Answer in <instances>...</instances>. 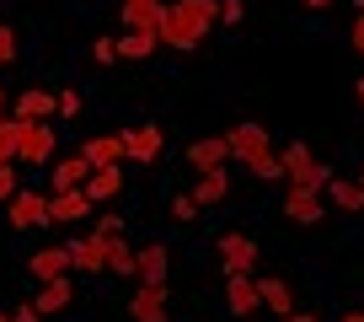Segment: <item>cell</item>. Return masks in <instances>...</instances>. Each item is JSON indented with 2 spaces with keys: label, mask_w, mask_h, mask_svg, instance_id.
<instances>
[{
  "label": "cell",
  "mask_w": 364,
  "mask_h": 322,
  "mask_svg": "<svg viewBox=\"0 0 364 322\" xmlns=\"http://www.w3.org/2000/svg\"><path fill=\"white\" fill-rule=\"evenodd\" d=\"M348 38H353V54H364V11L353 16V33H348Z\"/></svg>",
  "instance_id": "cell-35"
},
{
  "label": "cell",
  "mask_w": 364,
  "mask_h": 322,
  "mask_svg": "<svg viewBox=\"0 0 364 322\" xmlns=\"http://www.w3.org/2000/svg\"><path fill=\"white\" fill-rule=\"evenodd\" d=\"M11 194H16V161H6L0 167V204H11Z\"/></svg>",
  "instance_id": "cell-29"
},
{
  "label": "cell",
  "mask_w": 364,
  "mask_h": 322,
  "mask_svg": "<svg viewBox=\"0 0 364 322\" xmlns=\"http://www.w3.org/2000/svg\"><path fill=\"white\" fill-rule=\"evenodd\" d=\"M97 231L102 237H124V215H97Z\"/></svg>",
  "instance_id": "cell-32"
},
{
  "label": "cell",
  "mask_w": 364,
  "mask_h": 322,
  "mask_svg": "<svg viewBox=\"0 0 364 322\" xmlns=\"http://www.w3.org/2000/svg\"><path fill=\"white\" fill-rule=\"evenodd\" d=\"M279 322H321L316 311H289V317H279Z\"/></svg>",
  "instance_id": "cell-37"
},
{
  "label": "cell",
  "mask_w": 364,
  "mask_h": 322,
  "mask_svg": "<svg viewBox=\"0 0 364 322\" xmlns=\"http://www.w3.org/2000/svg\"><path fill=\"white\" fill-rule=\"evenodd\" d=\"M11 113H16V118H54V113H59V97L33 86V92H22V97L11 103Z\"/></svg>",
  "instance_id": "cell-24"
},
{
  "label": "cell",
  "mask_w": 364,
  "mask_h": 322,
  "mask_svg": "<svg viewBox=\"0 0 364 322\" xmlns=\"http://www.w3.org/2000/svg\"><path fill=\"white\" fill-rule=\"evenodd\" d=\"M6 215H11V231H27V226H48V194H33V188H16L11 204H6Z\"/></svg>",
  "instance_id": "cell-9"
},
{
  "label": "cell",
  "mask_w": 364,
  "mask_h": 322,
  "mask_svg": "<svg viewBox=\"0 0 364 322\" xmlns=\"http://www.w3.org/2000/svg\"><path fill=\"white\" fill-rule=\"evenodd\" d=\"M257 242L247 237V231H225L220 237V264H225V274H257Z\"/></svg>",
  "instance_id": "cell-6"
},
{
  "label": "cell",
  "mask_w": 364,
  "mask_h": 322,
  "mask_svg": "<svg viewBox=\"0 0 364 322\" xmlns=\"http://www.w3.org/2000/svg\"><path fill=\"white\" fill-rule=\"evenodd\" d=\"M124 194V161H113V167H91L86 177V199L91 204H107V199Z\"/></svg>",
  "instance_id": "cell-14"
},
{
  "label": "cell",
  "mask_w": 364,
  "mask_h": 322,
  "mask_svg": "<svg viewBox=\"0 0 364 322\" xmlns=\"http://www.w3.org/2000/svg\"><path fill=\"white\" fill-rule=\"evenodd\" d=\"M359 183H364V167H359Z\"/></svg>",
  "instance_id": "cell-44"
},
{
  "label": "cell",
  "mask_w": 364,
  "mask_h": 322,
  "mask_svg": "<svg viewBox=\"0 0 364 322\" xmlns=\"http://www.w3.org/2000/svg\"><path fill=\"white\" fill-rule=\"evenodd\" d=\"M220 22V0H166L161 11V43L177 48V54H193L198 43L209 38V27Z\"/></svg>",
  "instance_id": "cell-1"
},
{
  "label": "cell",
  "mask_w": 364,
  "mask_h": 322,
  "mask_svg": "<svg viewBox=\"0 0 364 322\" xmlns=\"http://www.w3.org/2000/svg\"><path fill=\"white\" fill-rule=\"evenodd\" d=\"M54 118H16V161L22 167H43L54 161Z\"/></svg>",
  "instance_id": "cell-4"
},
{
  "label": "cell",
  "mask_w": 364,
  "mask_h": 322,
  "mask_svg": "<svg viewBox=\"0 0 364 322\" xmlns=\"http://www.w3.org/2000/svg\"><path fill=\"white\" fill-rule=\"evenodd\" d=\"M70 301H75V290H70V274H59V279H43V285H38L33 311H38V317H54V311H65Z\"/></svg>",
  "instance_id": "cell-15"
},
{
  "label": "cell",
  "mask_w": 364,
  "mask_h": 322,
  "mask_svg": "<svg viewBox=\"0 0 364 322\" xmlns=\"http://www.w3.org/2000/svg\"><path fill=\"white\" fill-rule=\"evenodd\" d=\"M353 6H359V11H364V0H353Z\"/></svg>",
  "instance_id": "cell-42"
},
{
  "label": "cell",
  "mask_w": 364,
  "mask_h": 322,
  "mask_svg": "<svg viewBox=\"0 0 364 322\" xmlns=\"http://www.w3.org/2000/svg\"><path fill=\"white\" fill-rule=\"evenodd\" d=\"M225 145H230V161H241V167H247L252 177H262V183H279V177H284V161H279V150L268 145V129L262 124H236L225 135Z\"/></svg>",
  "instance_id": "cell-2"
},
{
  "label": "cell",
  "mask_w": 364,
  "mask_h": 322,
  "mask_svg": "<svg viewBox=\"0 0 364 322\" xmlns=\"http://www.w3.org/2000/svg\"><path fill=\"white\" fill-rule=\"evenodd\" d=\"M107 269L124 274V279H139V253L129 247L124 237H107Z\"/></svg>",
  "instance_id": "cell-26"
},
{
  "label": "cell",
  "mask_w": 364,
  "mask_h": 322,
  "mask_svg": "<svg viewBox=\"0 0 364 322\" xmlns=\"http://www.w3.org/2000/svg\"><path fill=\"white\" fill-rule=\"evenodd\" d=\"M225 306H230V317H257L262 311L257 274H225Z\"/></svg>",
  "instance_id": "cell-11"
},
{
  "label": "cell",
  "mask_w": 364,
  "mask_h": 322,
  "mask_svg": "<svg viewBox=\"0 0 364 322\" xmlns=\"http://www.w3.org/2000/svg\"><path fill=\"white\" fill-rule=\"evenodd\" d=\"M306 6H311V11H327V6H332V0H306Z\"/></svg>",
  "instance_id": "cell-40"
},
{
  "label": "cell",
  "mask_w": 364,
  "mask_h": 322,
  "mask_svg": "<svg viewBox=\"0 0 364 322\" xmlns=\"http://www.w3.org/2000/svg\"><path fill=\"white\" fill-rule=\"evenodd\" d=\"M327 199H332L338 209H348V215H359V209H364V183H359V177H338V172H332Z\"/></svg>",
  "instance_id": "cell-22"
},
{
  "label": "cell",
  "mask_w": 364,
  "mask_h": 322,
  "mask_svg": "<svg viewBox=\"0 0 364 322\" xmlns=\"http://www.w3.org/2000/svg\"><path fill=\"white\" fill-rule=\"evenodd\" d=\"M0 124H6V86H0Z\"/></svg>",
  "instance_id": "cell-41"
},
{
  "label": "cell",
  "mask_w": 364,
  "mask_h": 322,
  "mask_svg": "<svg viewBox=\"0 0 364 322\" xmlns=\"http://www.w3.org/2000/svg\"><path fill=\"white\" fill-rule=\"evenodd\" d=\"M6 161H16V113L0 124V167H6Z\"/></svg>",
  "instance_id": "cell-27"
},
{
  "label": "cell",
  "mask_w": 364,
  "mask_h": 322,
  "mask_svg": "<svg viewBox=\"0 0 364 322\" xmlns=\"http://www.w3.org/2000/svg\"><path fill=\"white\" fill-rule=\"evenodd\" d=\"M91 59H97V65H113V59H118L113 38H97V43H91Z\"/></svg>",
  "instance_id": "cell-31"
},
{
  "label": "cell",
  "mask_w": 364,
  "mask_h": 322,
  "mask_svg": "<svg viewBox=\"0 0 364 322\" xmlns=\"http://www.w3.org/2000/svg\"><path fill=\"white\" fill-rule=\"evenodd\" d=\"M338 322H364V311H343V317Z\"/></svg>",
  "instance_id": "cell-38"
},
{
  "label": "cell",
  "mask_w": 364,
  "mask_h": 322,
  "mask_svg": "<svg viewBox=\"0 0 364 322\" xmlns=\"http://www.w3.org/2000/svg\"><path fill=\"white\" fill-rule=\"evenodd\" d=\"M166 0H124V27H139V33H156Z\"/></svg>",
  "instance_id": "cell-20"
},
{
  "label": "cell",
  "mask_w": 364,
  "mask_h": 322,
  "mask_svg": "<svg viewBox=\"0 0 364 322\" xmlns=\"http://www.w3.org/2000/svg\"><path fill=\"white\" fill-rule=\"evenodd\" d=\"M11 59H16V33L0 22V65H11Z\"/></svg>",
  "instance_id": "cell-30"
},
{
  "label": "cell",
  "mask_w": 364,
  "mask_h": 322,
  "mask_svg": "<svg viewBox=\"0 0 364 322\" xmlns=\"http://www.w3.org/2000/svg\"><path fill=\"white\" fill-rule=\"evenodd\" d=\"M279 161H284V183H295V188H327L332 183V167L311 156L306 140H289V145L279 150Z\"/></svg>",
  "instance_id": "cell-3"
},
{
  "label": "cell",
  "mask_w": 364,
  "mask_h": 322,
  "mask_svg": "<svg viewBox=\"0 0 364 322\" xmlns=\"http://www.w3.org/2000/svg\"><path fill=\"white\" fill-rule=\"evenodd\" d=\"M27 274L43 285V279H59V274H70V247H38L33 258H27Z\"/></svg>",
  "instance_id": "cell-17"
},
{
  "label": "cell",
  "mask_w": 364,
  "mask_h": 322,
  "mask_svg": "<svg viewBox=\"0 0 364 322\" xmlns=\"http://www.w3.org/2000/svg\"><path fill=\"white\" fill-rule=\"evenodd\" d=\"M225 161H230L225 135H209V140H193V145H188V167H193V172H220Z\"/></svg>",
  "instance_id": "cell-13"
},
{
  "label": "cell",
  "mask_w": 364,
  "mask_h": 322,
  "mask_svg": "<svg viewBox=\"0 0 364 322\" xmlns=\"http://www.w3.org/2000/svg\"><path fill=\"white\" fill-rule=\"evenodd\" d=\"M129 317H134V322H171L166 285H139L134 296H129Z\"/></svg>",
  "instance_id": "cell-10"
},
{
  "label": "cell",
  "mask_w": 364,
  "mask_h": 322,
  "mask_svg": "<svg viewBox=\"0 0 364 322\" xmlns=\"http://www.w3.org/2000/svg\"><path fill=\"white\" fill-rule=\"evenodd\" d=\"M193 199H198V209H215V204H225V199H230V172H225V167H220V172H198Z\"/></svg>",
  "instance_id": "cell-18"
},
{
  "label": "cell",
  "mask_w": 364,
  "mask_h": 322,
  "mask_svg": "<svg viewBox=\"0 0 364 322\" xmlns=\"http://www.w3.org/2000/svg\"><path fill=\"white\" fill-rule=\"evenodd\" d=\"M171 220H198V199L193 194H177V199H171Z\"/></svg>",
  "instance_id": "cell-28"
},
{
  "label": "cell",
  "mask_w": 364,
  "mask_h": 322,
  "mask_svg": "<svg viewBox=\"0 0 364 322\" xmlns=\"http://www.w3.org/2000/svg\"><path fill=\"white\" fill-rule=\"evenodd\" d=\"M80 113V92H59V118H75Z\"/></svg>",
  "instance_id": "cell-33"
},
{
  "label": "cell",
  "mask_w": 364,
  "mask_h": 322,
  "mask_svg": "<svg viewBox=\"0 0 364 322\" xmlns=\"http://www.w3.org/2000/svg\"><path fill=\"white\" fill-rule=\"evenodd\" d=\"M80 156H86L91 167H113V161H124V135H91L86 145H80Z\"/></svg>",
  "instance_id": "cell-21"
},
{
  "label": "cell",
  "mask_w": 364,
  "mask_h": 322,
  "mask_svg": "<svg viewBox=\"0 0 364 322\" xmlns=\"http://www.w3.org/2000/svg\"><path fill=\"white\" fill-rule=\"evenodd\" d=\"M70 269H80V274H102V269H107V237H102V231L70 242Z\"/></svg>",
  "instance_id": "cell-12"
},
{
  "label": "cell",
  "mask_w": 364,
  "mask_h": 322,
  "mask_svg": "<svg viewBox=\"0 0 364 322\" xmlns=\"http://www.w3.org/2000/svg\"><path fill=\"white\" fill-rule=\"evenodd\" d=\"M11 322H43V317H38L33 301H27V306H16V311H11Z\"/></svg>",
  "instance_id": "cell-36"
},
{
  "label": "cell",
  "mask_w": 364,
  "mask_h": 322,
  "mask_svg": "<svg viewBox=\"0 0 364 322\" xmlns=\"http://www.w3.org/2000/svg\"><path fill=\"white\" fill-rule=\"evenodd\" d=\"M257 296H262V306H268L273 317H289V311H295V290L279 274H257Z\"/></svg>",
  "instance_id": "cell-16"
},
{
  "label": "cell",
  "mask_w": 364,
  "mask_h": 322,
  "mask_svg": "<svg viewBox=\"0 0 364 322\" xmlns=\"http://www.w3.org/2000/svg\"><path fill=\"white\" fill-rule=\"evenodd\" d=\"M166 264H171L166 247H161V242H145V247H139V285H166Z\"/></svg>",
  "instance_id": "cell-19"
},
{
  "label": "cell",
  "mask_w": 364,
  "mask_h": 322,
  "mask_svg": "<svg viewBox=\"0 0 364 322\" xmlns=\"http://www.w3.org/2000/svg\"><path fill=\"white\" fill-rule=\"evenodd\" d=\"M161 150H166V129H161V124L124 129V161H139V167H150V161H161Z\"/></svg>",
  "instance_id": "cell-7"
},
{
  "label": "cell",
  "mask_w": 364,
  "mask_h": 322,
  "mask_svg": "<svg viewBox=\"0 0 364 322\" xmlns=\"http://www.w3.org/2000/svg\"><path fill=\"white\" fill-rule=\"evenodd\" d=\"M241 16H247V11H241V0H225V6H220V22H225V27H236Z\"/></svg>",
  "instance_id": "cell-34"
},
{
  "label": "cell",
  "mask_w": 364,
  "mask_h": 322,
  "mask_svg": "<svg viewBox=\"0 0 364 322\" xmlns=\"http://www.w3.org/2000/svg\"><path fill=\"white\" fill-rule=\"evenodd\" d=\"M0 322H11V317H6V311H0Z\"/></svg>",
  "instance_id": "cell-43"
},
{
  "label": "cell",
  "mask_w": 364,
  "mask_h": 322,
  "mask_svg": "<svg viewBox=\"0 0 364 322\" xmlns=\"http://www.w3.org/2000/svg\"><path fill=\"white\" fill-rule=\"evenodd\" d=\"M86 177H91V161L80 156V150L65 156V161H54V194L59 188H86Z\"/></svg>",
  "instance_id": "cell-25"
},
{
  "label": "cell",
  "mask_w": 364,
  "mask_h": 322,
  "mask_svg": "<svg viewBox=\"0 0 364 322\" xmlns=\"http://www.w3.org/2000/svg\"><path fill=\"white\" fill-rule=\"evenodd\" d=\"M353 97H359V108H364V76H359V80H353Z\"/></svg>",
  "instance_id": "cell-39"
},
{
  "label": "cell",
  "mask_w": 364,
  "mask_h": 322,
  "mask_svg": "<svg viewBox=\"0 0 364 322\" xmlns=\"http://www.w3.org/2000/svg\"><path fill=\"white\" fill-rule=\"evenodd\" d=\"M86 215H97L86 188H59V194H48V226H75V220H86Z\"/></svg>",
  "instance_id": "cell-8"
},
{
  "label": "cell",
  "mask_w": 364,
  "mask_h": 322,
  "mask_svg": "<svg viewBox=\"0 0 364 322\" xmlns=\"http://www.w3.org/2000/svg\"><path fill=\"white\" fill-rule=\"evenodd\" d=\"M113 48H118V59H150L161 48V33H139V27H129L124 38H113Z\"/></svg>",
  "instance_id": "cell-23"
},
{
  "label": "cell",
  "mask_w": 364,
  "mask_h": 322,
  "mask_svg": "<svg viewBox=\"0 0 364 322\" xmlns=\"http://www.w3.org/2000/svg\"><path fill=\"white\" fill-rule=\"evenodd\" d=\"M279 209H284L295 226H321V220H327V199H321V188H295V183H289Z\"/></svg>",
  "instance_id": "cell-5"
}]
</instances>
